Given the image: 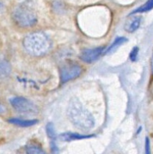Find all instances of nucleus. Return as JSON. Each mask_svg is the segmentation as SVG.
I'll use <instances>...</instances> for the list:
<instances>
[{"instance_id":"f257e3e1","label":"nucleus","mask_w":153,"mask_h":154,"mask_svg":"<svg viewBox=\"0 0 153 154\" xmlns=\"http://www.w3.org/2000/svg\"><path fill=\"white\" fill-rule=\"evenodd\" d=\"M67 115L72 124L81 130H90L95 125L93 115L76 98H72L69 101Z\"/></svg>"},{"instance_id":"f03ea898","label":"nucleus","mask_w":153,"mask_h":154,"mask_svg":"<svg viewBox=\"0 0 153 154\" xmlns=\"http://www.w3.org/2000/svg\"><path fill=\"white\" fill-rule=\"evenodd\" d=\"M24 47L30 54L40 57L48 52L51 47V42L45 33L33 32L24 38Z\"/></svg>"},{"instance_id":"7ed1b4c3","label":"nucleus","mask_w":153,"mask_h":154,"mask_svg":"<svg viewBox=\"0 0 153 154\" xmlns=\"http://www.w3.org/2000/svg\"><path fill=\"white\" fill-rule=\"evenodd\" d=\"M13 19L21 27H30L37 21L36 14L25 5H21L15 8L13 12Z\"/></svg>"},{"instance_id":"20e7f679","label":"nucleus","mask_w":153,"mask_h":154,"mask_svg":"<svg viewBox=\"0 0 153 154\" xmlns=\"http://www.w3.org/2000/svg\"><path fill=\"white\" fill-rule=\"evenodd\" d=\"M11 106L18 112L26 115H35L38 113V108L31 101L24 97H14L10 99Z\"/></svg>"},{"instance_id":"39448f33","label":"nucleus","mask_w":153,"mask_h":154,"mask_svg":"<svg viewBox=\"0 0 153 154\" xmlns=\"http://www.w3.org/2000/svg\"><path fill=\"white\" fill-rule=\"evenodd\" d=\"M81 73V68L78 65H66L60 69V81L62 83H66L79 76Z\"/></svg>"},{"instance_id":"423d86ee","label":"nucleus","mask_w":153,"mask_h":154,"mask_svg":"<svg viewBox=\"0 0 153 154\" xmlns=\"http://www.w3.org/2000/svg\"><path fill=\"white\" fill-rule=\"evenodd\" d=\"M104 48H96L92 49H85L81 52L80 58L83 62L87 63H93L104 52Z\"/></svg>"},{"instance_id":"0eeeda50","label":"nucleus","mask_w":153,"mask_h":154,"mask_svg":"<svg viewBox=\"0 0 153 154\" xmlns=\"http://www.w3.org/2000/svg\"><path fill=\"white\" fill-rule=\"evenodd\" d=\"M140 20L141 19L139 17H131L127 20L125 25V29L128 32H134L140 26Z\"/></svg>"},{"instance_id":"6e6552de","label":"nucleus","mask_w":153,"mask_h":154,"mask_svg":"<svg viewBox=\"0 0 153 154\" xmlns=\"http://www.w3.org/2000/svg\"><path fill=\"white\" fill-rule=\"evenodd\" d=\"M93 135H81L78 133H72V132H66V133H63L60 135L59 138L61 141H75V140H80V139H84V138H89L92 137Z\"/></svg>"},{"instance_id":"1a4fd4ad","label":"nucleus","mask_w":153,"mask_h":154,"mask_svg":"<svg viewBox=\"0 0 153 154\" xmlns=\"http://www.w3.org/2000/svg\"><path fill=\"white\" fill-rule=\"evenodd\" d=\"M11 73V66L4 58L0 57V81L5 79Z\"/></svg>"},{"instance_id":"9d476101","label":"nucleus","mask_w":153,"mask_h":154,"mask_svg":"<svg viewBox=\"0 0 153 154\" xmlns=\"http://www.w3.org/2000/svg\"><path fill=\"white\" fill-rule=\"evenodd\" d=\"M8 122L11 124L16 126H21V127H28V126H33L38 123L37 120H21L18 118H11L8 120Z\"/></svg>"},{"instance_id":"9b49d317","label":"nucleus","mask_w":153,"mask_h":154,"mask_svg":"<svg viewBox=\"0 0 153 154\" xmlns=\"http://www.w3.org/2000/svg\"><path fill=\"white\" fill-rule=\"evenodd\" d=\"M126 41H127V39L125 38H123V37H120V38H116V41L113 42V45H112L111 46L108 48V50L107 51L106 54H110V53H113V51H116V50L117 49L119 46H120V45H122V44L125 43Z\"/></svg>"},{"instance_id":"f8f14e48","label":"nucleus","mask_w":153,"mask_h":154,"mask_svg":"<svg viewBox=\"0 0 153 154\" xmlns=\"http://www.w3.org/2000/svg\"><path fill=\"white\" fill-rule=\"evenodd\" d=\"M153 8V0H148L146 3H145L143 5H142L141 7L138 8L137 9H136L135 11L131 13V14H134L137 13H143V12L148 11L152 10Z\"/></svg>"},{"instance_id":"ddd939ff","label":"nucleus","mask_w":153,"mask_h":154,"mask_svg":"<svg viewBox=\"0 0 153 154\" xmlns=\"http://www.w3.org/2000/svg\"><path fill=\"white\" fill-rule=\"evenodd\" d=\"M26 151L27 153L30 154H43L45 153V151L39 147L36 146H29L27 148H26Z\"/></svg>"},{"instance_id":"4468645a","label":"nucleus","mask_w":153,"mask_h":154,"mask_svg":"<svg viewBox=\"0 0 153 154\" xmlns=\"http://www.w3.org/2000/svg\"><path fill=\"white\" fill-rule=\"evenodd\" d=\"M46 132L47 135L51 139H54L56 137L55 134V130H54V126H53L52 123H48L46 126Z\"/></svg>"},{"instance_id":"2eb2a0df","label":"nucleus","mask_w":153,"mask_h":154,"mask_svg":"<svg viewBox=\"0 0 153 154\" xmlns=\"http://www.w3.org/2000/svg\"><path fill=\"white\" fill-rule=\"evenodd\" d=\"M137 54H138V48H134L131 52V54H130V59H131V60L135 61L137 60Z\"/></svg>"},{"instance_id":"dca6fc26","label":"nucleus","mask_w":153,"mask_h":154,"mask_svg":"<svg viewBox=\"0 0 153 154\" xmlns=\"http://www.w3.org/2000/svg\"><path fill=\"white\" fill-rule=\"evenodd\" d=\"M146 153H149V140L148 138L146 140Z\"/></svg>"},{"instance_id":"f3484780","label":"nucleus","mask_w":153,"mask_h":154,"mask_svg":"<svg viewBox=\"0 0 153 154\" xmlns=\"http://www.w3.org/2000/svg\"><path fill=\"white\" fill-rule=\"evenodd\" d=\"M5 111H6V109H5V108L4 105H2V104H0V114H4Z\"/></svg>"},{"instance_id":"a211bd4d","label":"nucleus","mask_w":153,"mask_h":154,"mask_svg":"<svg viewBox=\"0 0 153 154\" xmlns=\"http://www.w3.org/2000/svg\"><path fill=\"white\" fill-rule=\"evenodd\" d=\"M152 70L153 72V55H152Z\"/></svg>"},{"instance_id":"6ab92c4d","label":"nucleus","mask_w":153,"mask_h":154,"mask_svg":"<svg viewBox=\"0 0 153 154\" xmlns=\"http://www.w3.org/2000/svg\"><path fill=\"white\" fill-rule=\"evenodd\" d=\"M2 8H3V6H2V4H0V11H1L2 10Z\"/></svg>"}]
</instances>
